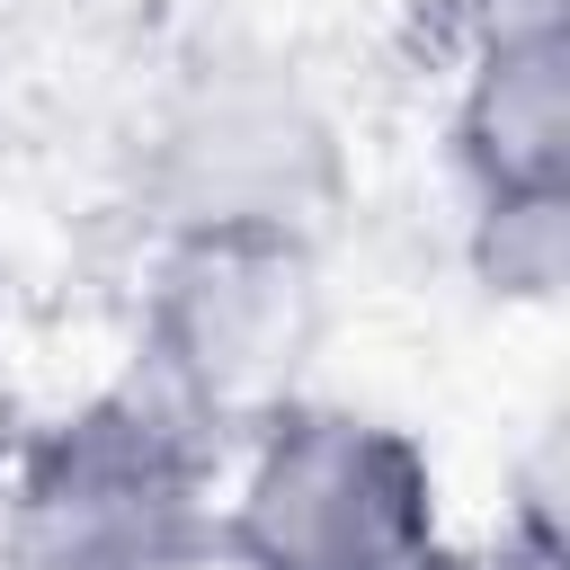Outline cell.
Returning <instances> with one entry per match:
<instances>
[{
  "mask_svg": "<svg viewBox=\"0 0 570 570\" xmlns=\"http://www.w3.org/2000/svg\"><path fill=\"white\" fill-rule=\"evenodd\" d=\"M214 552L232 570H445L436 463L392 419L285 401L249 428Z\"/></svg>",
  "mask_w": 570,
  "mask_h": 570,
  "instance_id": "7a4b0ae2",
  "label": "cell"
},
{
  "mask_svg": "<svg viewBox=\"0 0 570 570\" xmlns=\"http://www.w3.org/2000/svg\"><path fill=\"white\" fill-rule=\"evenodd\" d=\"M214 445L142 383L53 419L9 481L0 570H205L214 561Z\"/></svg>",
  "mask_w": 570,
  "mask_h": 570,
  "instance_id": "6da1fadb",
  "label": "cell"
},
{
  "mask_svg": "<svg viewBox=\"0 0 570 570\" xmlns=\"http://www.w3.org/2000/svg\"><path fill=\"white\" fill-rule=\"evenodd\" d=\"M534 18H561V0H472V36H490V27H534Z\"/></svg>",
  "mask_w": 570,
  "mask_h": 570,
  "instance_id": "ba28073f",
  "label": "cell"
},
{
  "mask_svg": "<svg viewBox=\"0 0 570 570\" xmlns=\"http://www.w3.org/2000/svg\"><path fill=\"white\" fill-rule=\"evenodd\" d=\"M472 258H481L490 294H508V303H552V294H561V258H570V196L472 205Z\"/></svg>",
  "mask_w": 570,
  "mask_h": 570,
  "instance_id": "8992f818",
  "label": "cell"
},
{
  "mask_svg": "<svg viewBox=\"0 0 570 570\" xmlns=\"http://www.w3.org/2000/svg\"><path fill=\"white\" fill-rule=\"evenodd\" d=\"M321 338V258L312 232H169L142 285V392L187 419L205 445L258 428L294 401V374Z\"/></svg>",
  "mask_w": 570,
  "mask_h": 570,
  "instance_id": "3957f363",
  "label": "cell"
},
{
  "mask_svg": "<svg viewBox=\"0 0 570 570\" xmlns=\"http://www.w3.org/2000/svg\"><path fill=\"white\" fill-rule=\"evenodd\" d=\"M490 570H561V525H552V499H525V517H517V534H508V552H499Z\"/></svg>",
  "mask_w": 570,
  "mask_h": 570,
  "instance_id": "52a82bcc",
  "label": "cell"
},
{
  "mask_svg": "<svg viewBox=\"0 0 570 570\" xmlns=\"http://www.w3.org/2000/svg\"><path fill=\"white\" fill-rule=\"evenodd\" d=\"M151 187L169 205V232H312V205L330 196V125L294 80L267 71H205L151 142Z\"/></svg>",
  "mask_w": 570,
  "mask_h": 570,
  "instance_id": "277c9868",
  "label": "cell"
},
{
  "mask_svg": "<svg viewBox=\"0 0 570 570\" xmlns=\"http://www.w3.org/2000/svg\"><path fill=\"white\" fill-rule=\"evenodd\" d=\"M454 160L472 178V205L570 196V36H561V18L472 36L463 98H454Z\"/></svg>",
  "mask_w": 570,
  "mask_h": 570,
  "instance_id": "5b68a950",
  "label": "cell"
}]
</instances>
